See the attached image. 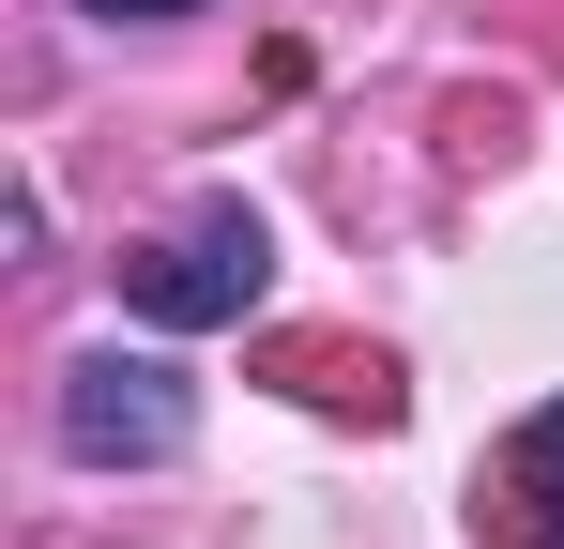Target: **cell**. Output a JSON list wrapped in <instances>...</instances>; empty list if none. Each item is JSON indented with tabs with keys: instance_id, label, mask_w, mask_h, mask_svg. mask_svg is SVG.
I'll return each mask as SVG.
<instances>
[{
	"instance_id": "1",
	"label": "cell",
	"mask_w": 564,
	"mask_h": 549,
	"mask_svg": "<svg viewBox=\"0 0 564 549\" xmlns=\"http://www.w3.org/2000/svg\"><path fill=\"white\" fill-rule=\"evenodd\" d=\"M275 290V229L245 214V198H198L184 229H153L138 260H122V305L153 321V336H214V321H245Z\"/></svg>"
},
{
	"instance_id": "2",
	"label": "cell",
	"mask_w": 564,
	"mask_h": 549,
	"mask_svg": "<svg viewBox=\"0 0 564 549\" xmlns=\"http://www.w3.org/2000/svg\"><path fill=\"white\" fill-rule=\"evenodd\" d=\"M198 443V381L169 352H77L62 366V458L93 473H169Z\"/></svg>"
},
{
	"instance_id": "3",
	"label": "cell",
	"mask_w": 564,
	"mask_h": 549,
	"mask_svg": "<svg viewBox=\"0 0 564 549\" xmlns=\"http://www.w3.org/2000/svg\"><path fill=\"white\" fill-rule=\"evenodd\" d=\"M473 519H488V549H564V397L503 428L488 488H473Z\"/></svg>"
},
{
	"instance_id": "4",
	"label": "cell",
	"mask_w": 564,
	"mask_h": 549,
	"mask_svg": "<svg viewBox=\"0 0 564 549\" xmlns=\"http://www.w3.org/2000/svg\"><path fill=\"white\" fill-rule=\"evenodd\" d=\"M77 15H107V31H153V15H214V0H77Z\"/></svg>"
}]
</instances>
